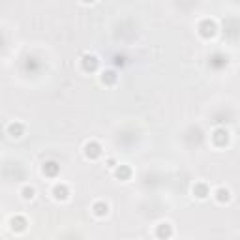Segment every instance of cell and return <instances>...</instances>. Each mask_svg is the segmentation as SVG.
<instances>
[{
	"label": "cell",
	"instance_id": "obj_1",
	"mask_svg": "<svg viewBox=\"0 0 240 240\" xmlns=\"http://www.w3.org/2000/svg\"><path fill=\"white\" fill-rule=\"evenodd\" d=\"M96 214H98V216L107 214V204H96Z\"/></svg>",
	"mask_w": 240,
	"mask_h": 240
},
{
	"label": "cell",
	"instance_id": "obj_2",
	"mask_svg": "<svg viewBox=\"0 0 240 240\" xmlns=\"http://www.w3.org/2000/svg\"><path fill=\"white\" fill-rule=\"evenodd\" d=\"M218 199H220V201H223V199H229V191H227V190H220V191H218Z\"/></svg>",
	"mask_w": 240,
	"mask_h": 240
},
{
	"label": "cell",
	"instance_id": "obj_3",
	"mask_svg": "<svg viewBox=\"0 0 240 240\" xmlns=\"http://www.w3.org/2000/svg\"><path fill=\"white\" fill-rule=\"evenodd\" d=\"M158 235H159V236H163V235H165V236H169V235H171V229H169V225H167V223H165V227H161V231H159Z\"/></svg>",
	"mask_w": 240,
	"mask_h": 240
},
{
	"label": "cell",
	"instance_id": "obj_4",
	"mask_svg": "<svg viewBox=\"0 0 240 240\" xmlns=\"http://www.w3.org/2000/svg\"><path fill=\"white\" fill-rule=\"evenodd\" d=\"M32 195H34V190H26V191H24V197H26V199L32 197Z\"/></svg>",
	"mask_w": 240,
	"mask_h": 240
}]
</instances>
